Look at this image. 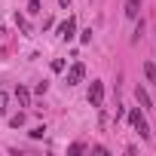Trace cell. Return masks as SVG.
I'll return each instance as SVG.
<instances>
[{"label":"cell","instance_id":"1","mask_svg":"<svg viewBox=\"0 0 156 156\" xmlns=\"http://www.w3.org/2000/svg\"><path fill=\"white\" fill-rule=\"evenodd\" d=\"M129 119H132V126H135V132L141 135V141H150V126H147V119H144V113H141V107H135V110L129 113Z\"/></svg>","mask_w":156,"mask_h":156},{"label":"cell","instance_id":"2","mask_svg":"<svg viewBox=\"0 0 156 156\" xmlns=\"http://www.w3.org/2000/svg\"><path fill=\"white\" fill-rule=\"evenodd\" d=\"M83 76H86V64H83V61H73V64H70V70H67V86L83 83Z\"/></svg>","mask_w":156,"mask_h":156},{"label":"cell","instance_id":"3","mask_svg":"<svg viewBox=\"0 0 156 156\" xmlns=\"http://www.w3.org/2000/svg\"><path fill=\"white\" fill-rule=\"evenodd\" d=\"M89 104L92 107H101L104 104V86L98 80H92V86H89Z\"/></svg>","mask_w":156,"mask_h":156},{"label":"cell","instance_id":"4","mask_svg":"<svg viewBox=\"0 0 156 156\" xmlns=\"http://www.w3.org/2000/svg\"><path fill=\"white\" fill-rule=\"evenodd\" d=\"M73 34H76V19L70 16L67 22H61V25H58V37H61V40H70Z\"/></svg>","mask_w":156,"mask_h":156},{"label":"cell","instance_id":"5","mask_svg":"<svg viewBox=\"0 0 156 156\" xmlns=\"http://www.w3.org/2000/svg\"><path fill=\"white\" fill-rule=\"evenodd\" d=\"M135 98H138V104H141L144 110H150V107H153V101H150V92H147V89H141V86H138V89H135Z\"/></svg>","mask_w":156,"mask_h":156},{"label":"cell","instance_id":"6","mask_svg":"<svg viewBox=\"0 0 156 156\" xmlns=\"http://www.w3.org/2000/svg\"><path fill=\"white\" fill-rule=\"evenodd\" d=\"M16 98H19L22 107H31V92H28L25 86H16Z\"/></svg>","mask_w":156,"mask_h":156},{"label":"cell","instance_id":"7","mask_svg":"<svg viewBox=\"0 0 156 156\" xmlns=\"http://www.w3.org/2000/svg\"><path fill=\"white\" fill-rule=\"evenodd\" d=\"M138 12H141V0H129V3H126V16L138 19Z\"/></svg>","mask_w":156,"mask_h":156},{"label":"cell","instance_id":"8","mask_svg":"<svg viewBox=\"0 0 156 156\" xmlns=\"http://www.w3.org/2000/svg\"><path fill=\"white\" fill-rule=\"evenodd\" d=\"M144 76H147V83H156V64L153 61H144Z\"/></svg>","mask_w":156,"mask_h":156},{"label":"cell","instance_id":"9","mask_svg":"<svg viewBox=\"0 0 156 156\" xmlns=\"http://www.w3.org/2000/svg\"><path fill=\"white\" fill-rule=\"evenodd\" d=\"M16 25H19L25 34H31V25H28V19H25V16H16Z\"/></svg>","mask_w":156,"mask_h":156},{"label":"cell","instance_id":"10","mask_svg":"<svg viewBox=\"0 0 156 156\" xmlns=\"http://www.w3.org/2000/svg\"><path fill=\"white\" fill-rule=\"evenodd\" d=\"M144 37V19H138V28H135V37H132V43H138Z\"/></svg>","mask_w":156,"mask_h":156},{"label":"cell","instance_id":"11","mask_svg":"<svg viewBox=\"0 0 156 156\" xmlns=\"http://www.w3.org/2000/svg\"><path fill=\"white\" fill-rule=\"evenodd\" d=\"M9 126H12V129H19V126H25V113H16V116L9 119Z\"/></svg>","mask_w":156,"mask_h":156},{"label":"cell","instance_id":"12","mask_svg":"<svg viewBox=\"0 0 156 156\" xmlns=\"http://www.w3.org/2000/svg\"><path fill=\"white\" fill-rule=\"evenodd\" d=\"M28 135H31V138H43V135H46V126H34Z\"/></svg>","mask_w":156,"mask_h":156},{"label":"cell","instance_id":"13","mask_svg":"<svg viewBox=\"0 0 156 156\" xmlns=\"http://www.w3.org/2000/svg\"><path fill=\"white\" fill-rule=\"evenodd\" d=\"M6 104H9V95L0 92V113H6Z\"/></svg>","mask_w":156,"mask_h":156},{"label":"cell","instance_id":"14","mask_svg":"<svg viewBox=\"0 0 156 156\" xmlns=\"http://www.w3.org/2000/svg\"><path fill=\"white\" fill-rule=\"evenodd\" d=\"M83 150H86V144H83V141H76V144H70V153H83Z\"/></svg>","mask_w":156,"mask_h":156},{"label":"cell","instance_id":"15","mask_svg":"<svg viewBox=\"0 0 156 156\" xmlns=\"http://www.w3.org/2000/svg\"><path fill=\"white\" fill-rule=\"evenodd\" d=\"M28 12H34V16L40 12V0H31V3H28Z\"/></svg>","mask_w":156,"mask_h":156},{"label":"cell","instance_id":"16","mask_svg":"<svg viewBox=\"0 0 156 156\" xmlns=\"http://www.w3.org/2000/svg\"><path fill=\"white\" fill-rule=\"evenodd\" d=\"M52 70H55V73L64 70V58H55V61H52Z\"/></svg>","mask_w":156,"mask_h":156}]
</instances>
